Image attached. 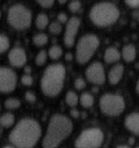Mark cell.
<instances>
[{"label": "cell", "mask_w": 139, "mask_h": 148, "mask_svg": "<svg viewBox=\"0 0 139 148\" xmlns=\"http://www.w3.org/2000/svg\"><path fill=\"white\" fill-rule=\"evenodd\" d=\"M41 136V127L32 118L22 119L9 135L12 145L17 148H33Z\"/></svg>", "instance_id": "6da1fadb"}, {"label": "cell", "mask_w": 139, "mask_h": 148, "mask_svg": "<svg viewBox=\"0 0 139 148\" xmlns=\"http://www.w3.org/2000/svg\"><path fill=\"white\" fill-rule=\"evenodd\" d=\"M73 130L71 120L60 114L52 115L49 121L46 135L42 140L43 148H58L70 136Z\"/></svg>", "instance_id": "7a4b0ae2"}, {"label": "cell", "mask_w": 139, "mask_h": 148, "mask_svg": "<svg viewBox=\"0 0 139 148\" xmlns=\"http://www.w3.org/2000/svg\"><path fill=\"white\" fill-rule=\"evenodd\" d=\"M65 78V68L62 64L50 65L45 70L40 81V87L44 95L49 97L58 96L64 87Z\"/></svg>", "instance_id": "3957f363"}, {"label": "cell", "mask_w": 139, "mask_h": 148, "mask_svg": "<svg viewBox=\"0 0 139 148\" xmlns=\"http://www.w3.org/2000/svg\"><path fill=\"white\" fill-rule=\"evenodd\" d=\"M119 17L118 7L110 2H102L94 5L89 12L91 22L98 27H107L115 23Z\"/></svg>", "instance_id": "277c9868"}, {"label": "cell", "mask_w": 139, "mask_h": 148, "mask_svg": "<svg viewBox=\"0 0 139 148\" xmlns=\"http://www.w3.org/2000/svg\"><path fill=\"white\" fill-rule=\"evenodd\" d=\"M100 40L95 35L88 34L82 37L76 48V60L78 64L84 65L89 61L98 49Z\"/></svg>", "instance_id": "5b68a950"}, {"label": "cell", "mask_w": 139, "mask_h": 148, "mask_svg": "<svg viewBox=\"0 0 139 148\" xmlns=\"http://www.w3.org/2000/svg\"><path fill=\"white\" fill-rule=\"evenodd\" d=\"M7 20L12 28L17 30H24L31 25L32 13L26 6L16 3L9 9Z\"/></svg>", "instance_id": "8992f818"}, {"label": "cell", "mask_w": 139, "mask_h": 148, "mask_svg": "<svg viewBox=\"0 0 139 148\" xmlns=\"http://www.w3.org/2000/svg\"><path fill=\"white\" fill-rule=\"evenodd\" d=\"M104 141L101 128L90 127L83 130L75 141V148H100Z\"/></svg>", "instance_id": "52a82bcc"}, {"label": "cell", "mask_w": 139, "mask_h": 148, "mask_svg": "<svg viewBox=\"0 0 139 148\" xmlns=\"http://www.w3.org/2000/svg\"><path fill=\"white\" fill-rule=\"evenodd\" d=\"M101 111L107 116H118L125 110V103L124 98L117 94H104L99 102Z\"/></svg>", "instance_id": "ba28073f"}, {"label": "cell", "mask_w": 139, "mask_h": 148, "mask_svg": "<svg viewBox=\"0 0 139 148\" xmlns=\"http://www.w3.org/2000/svg\"><path fill=\"white\" fill-rule=\"evenodd\" d=\"M16 83L17 76L13 70L0 66V92H12L16 89Z\"/></svg>", "instance_id": "9c48e42d"}, {"label": "cell", "mask_w": 139, "mask_h": 148, "mask_svg": "<svg viewBox=\"0 0 139 148\" xmlns=\"http://www.w3.org/2000/svg\"><path fill=\"white\" fill-rule=\"evenodd\" d=\"M86 78L91 84L102 85L106 81V73L102 64L101 62L92 63L85 72Z\"/></svg>", "instance_id": "30bf717a"}, {"label": "cell", "mask_w": 139, "mask_h": 148, "mask_svg": "<svg viewBox=\"0 0 139 148\" xmlns=\"http://www.w3.org/2000/svg\"><path fill=\"white\" fill-rule=\"evenodd\" d=\"M80 24L81 21L76 16H73L67 21L65 31L64 34V43L67 47H71L74 45Z\"/></svg>", "instance_id": "8fae6325"}, {"label": "cell", "mask_w": 139, "mask_h": 148, "mask_svg": "<svg viewBox=\"0 0 139 148\" xmlns=\"http://www.w3.org/2000/svg\"><path fill=\"white\" fill-rule=\"evenodd\" d=\"M9 61L15 67H22L27 62V54L24 49L21 47H14L9 53Z\"/></svg>", "instance_id": "7c38bea8"}, {"label": "cell", "mask_w": 139, "mask_h": 148, "mask_svg": "<svg viewBox=\"0 0 139 148\" xmlns=\"http://www.w3.org/2000/svg\"><path fill=\"white\" fill-rule=\"evenodd\" d=\"M125 127L135 135L139 134V114L137 112H133L128 114L125 119Z\"/></svg>", "instance_id": "4fadbf2b"}, {"label": "cell", "mask_w": 139, "mask_h": 148, "mask_svg": "<svg viewBox=\"0 0 139 148\" xmlns=\"http://www.w3.org/2000/svg\"><path fill=\"white\" fill-rule=\"evenodd\" d=\"M124 74V66L121 64H117L112 67L108 73V81L111 84H117L120 82Z\"/></svg>", "instance_id": "5bb4252c"}, {"label": "cell", "mask_w": 139, "mask_h": 148, "mask_svg": "<svg viewBox=\"0 0 139 148\" xmlns=\"http://www.w3.org/2000/svg\"><path fill=\"white\" fill-rule=\"evenodd\" d=\"M121 58L120 52L113 47H110L106 49L104 53V60L107 64H113L118 62Z\"/></svg>", "instance_id": "9a60e30c"}, {"label": "cell", "mask_w": 139, "mask_h": 148, "mask_svg": "<svg viewBox=\"0 0 139 148\" xmlns=\"http://www.w3.org/2000/svg\"><path fill=\"white\" fill-rule=\"evenodd\" d=\"M123 60L127 62V63H131L135 59H136V56H137V50H136V47L132 45V44H128V45H125L123 49H122V52L120 53Z\"/></svg>", "instance_id": "2e32d148"}, {"label": "cell", "mask_w": 139, "mask_h": 148, "mask_svg": "<svg viewBox=\"0 0 139 148\" xmlns=\"http://www.w3.org/2000/svg\"><path fill=\"white\" fill-rule=\"evenodd\" d=\"M15 122V116L11 113H5L0 116V127L4 128L10 127Z\"/></svg>", "instance_id": "e0dca14e"}, {"label": "cell", "mask_w": 139, "mask_h": 148, "mask_svg": "<svg viewBox=\"0 0 139 148\" xmlns=\"http://www.w3.org/2000/svg\"><path fill=\"white\" fill-rule=\"evenodd\" d=\"M94 103H95V98L90 93L84 92L81 95L80 103L83 108H86V109L90 108L94 105Z\"/></svg>", "instance_id": "ac0fdd59"}, {"label": "cell", "mask_w": 139, "mask_h": 148, "mask_svg": "<svg viewBox=\"0 0 139 148\" xmlns=\"http://www.w3.org/2000/svg\"><path fill=\"white\" fill-rule=\"evenodd\" d=\"M48 16L47 15L44 14V13H40L36 16L35 19V25L37 27V29H44L46 28V26L48 25Z\"/></svg>", "instance_id": "d6986e66"}, {"label": "cell", "mask_w": 139, "mask_h": 148, "mask_svg": "<svg viewBox=\"0 0 139 148\" xmlns=\"http://www.w3.org/2000/svg\"><path fill=\"white\" fill-rule=\"evenodd\" d=\"M79 98L78 96L74 91H68L65 97V103L69 105L70 107H76L78 104Z\"/></svg>", "instance_id": "ffe728a7"}, {"label": "cell", "mask_w": 139, "mask_h": 148, "mask_svg": "<svg viewBox=\"0 0 139 148\" xmlns=\"http://www.w3.org/2000/svg\"><path fill=\"white\" fill-rule=\"evenodd\" d=\"M34 44L37 47H43L48 43V36L44 33H39L33 38Z\"/></svg>", "instance_id": "44dd1931"}, {"label": "cell", "mask_w": 139, "mask_h": 148, "mask_svg": "<svg viewBox=\"0 0 139 148\" xmlns=\"http://www.w3.org/2000/svg\"><path fill=\"white\" fill-rule=\"evenodd\" d=\"M48 54H49V57H50L52 60H59V59L62 56V54H63V50H62V48H61L59 46L55 45V46H52V47L49 49Z\"/></svg>", "instance_id": "7402d4cb"}, {"label": "cell", "mask_w": 139, "mask_h": 148, "mask_svg": "<svg viewBox=\"0 0 139 148\" xmlns=\"http://www.w3.org/2000/svg\"><path fill=\"white\" fill-rule=\"evenodd\" d=\"M4 106L8 110H16L21 106V101L15 97H10L6 99L4 102Z\"/></svg>", "instance_id": "603a6c76"}, {"label": "cell", "mask_w": 139, "mask_h": 148, "mask_svg": "<svg viewBox=\"0 0 139 148\" xmlns=\"http://www.w3.org/2000/svg\"><path fill=\"white\" fill-rule=\"evenodd\" d=\"M46 59H47V54H46V52L45 50H41L37 55H36V58H35V63L37 66H41L43 65L46 64Z\"/></svg>", "instance_id": "cb8c5ba5"}, {"label": "cell", "mask_w": 139, "mask_h": 148, "mask_svg": "<svg viewBox=\"0 0 139 148\" xmlns=\"http://www.w3.org/2000/svg\"><path fill=\"white\" fill-rule=\"evenodd\" d=\"M10 47V40L8 37L0 34V53L5 52Z\"/></svg>", "instance_id": "d4e9b609"}, {"label": "cell", "mask_w": 139, "mask_h": 148, "mask_svg": "<svg viewBox=\"0 0 139 148\" xmlns=\"http://www.w3.org/2000/svg\"><path fill=\"white\" fill-rule=\"evenodd\" d=\"M49 32L52 35H59L62 32V26L59 22H52L49 25Z\"/></svg>", "instance_id": "484cf974"}, {"label": "cell", "mask_w": 139, "mask_h": 148, "mask_svg": "<svg viewBox=\"0 0 139 148\" xmlns=\"http://www.w3.org/2000/svg\"><path fill=\"white\" fill-rule=\"evenodd\" d=\"M81 7H82V3L79 0H72L70 2L69 5H68L69 10L73 13L77 12L81 9Z\"/></svg>", "instance_id": "4316f807"}, {"label": "cell", "mask_w": 139, "mask_h": 148, "mask_svg": "<svg viewBox=\"0 0 139 148\" xmlns=\"http://www.w3.org/2000/svg\"><path fill=\"white\" fill-rule=\"evenodd\" d=\"M21 82L23 85H26V86H30L33 84L34 83V78L31 75L29 74H25L21 78Z\"/></svg>", "instance_id": "83f0119b"}, {"label": "cell", "mask_w": 139, "mask_h": 148, "mask_svg": "<svg viewBox=\"0 0 139 148\" xmlns=\"http://www.w3.org/2000/svg\"><path fill=\"white\" fill-rule=\"evenodd\" d=\"M74 86L78 90H83L86 86V81L82 77H77L74 82Z\"/></svg>", "instance_id": "f1b7e54d"}, {"label": "cell", "mask_w": 139, "mask_h": 148, "mask_svg": "<svg viewBox=\"0 0 139 148\" xmlns=\"http://www.w3.org/2000/svg\"><path fill=\"white\" fill-rule=\"evenodd\" d=\"M36 2L43 8H51L54 3V0H36Z\"/></svg>", "instance_id": "f546056e"}, {"label": "cell", "mask_w": 139, "mask_h": 148, "mask_svg": "<svg viewBox=\"0 0 139 148\" xmlns=\"http://www.w3.org/2000/svg\"><path fill=\"white\" fill-rule=\"evenodd\" d=\"M25 99L29 103H35V101H36V96H35V93L32 92V91H27L25 93Z\"/></svg>", "instance_id": "4dcf8cb0"}, {"label": "cell", "mask_w": 139, "mask_h": 148, "mask_svg": "<svg viewBox=\"0 0 139 148\" xmlns=\"http://www.w3.org/2000/svg\"><path fill=\"white\" fill-rule=\"evenodd\" d=\"M57 18H58V22H59V23H65L68 21V16H67V15H66L65 13H64V12L59 13V14L58 15Z\"/></svg>", "instance_id": "1f68e13d"}, {"label": "cell", "mask_w": 139, "mask_h": 148, "mask_svg": "<svg viewBox=\"0 0 139 148\" xmlns=\"http://www.w3.org/2000/svg\"><path fill=\"white\" fill-rule=\"evenodd\" d=\"M125 2L131 8H137L139 5V0H125Z\"/></svg>", "instance_id": "d6a6232c"}, {"label": "cell", "mask_w": 139, "mask_h": 148, "mask_svg": "<svg viewBox=\"0 0 139 148\" xmlns=\"http://www.w3.org/2000/svg\"><path fill=\"white\" fill-rule=\"evenodd\" d=\"M70 115L74 118V119H77L80 116V112L76 110V109H72L70 110Z\"/></svg>", "instance_id": "836d02e7"}, {"label": "cell", "mask_w": 139, "mask_h": 148, "mask_svg": "<svg viewBox=\"0 0 139 148\" xmlns=\"http://www.w3.org/2000/svg\"><path fill=\"white\" fill-rule=\"evenodd\" d=\"M134 142H135V139H134V138H131V139L129 140V143H130V145H132Z\"/></svg>", "instance_id": "e575fe53"}, {"label": "cell", "mask_w": 139, "mask_h": 148, "mask_svg": "<svg viewBox=\"0 0 139 148\" xmlns=\"http://www.w3.org/2000/svg\"><path fill=\"white\" fill-rule=\"evenodd\" d=\"M117 148H131V147H128V146H126V145H121V146L117 147Z\"/></svg>", "instance_id": "d590c367"}, {"label": "cell", "mask_w": 139, "mask_h": 148, "mask_svg": "<svg viewBox=\"0 0 139 148\" xmlns=\"http://www.w3.org/2000/svg\"><path fill=\"white\" fill-rule=\"evenodd\" d=\"M65 58H66V60H70L72 59V55H71V54H67Z\"/></svg>", "instance_id": "8d00e7d4"}, {"label": "cell", "mask_w": 139, "mask_h": 148, "mask_svg": "<svg viewBox=\"0 0 139 148\" xmlns=\"http://www.w3.org/2000/svg\"><path fill=\"white\" fill-rule=\"evenodd\" d=\"M67 1H68V0H59V3H61V4H64V3H65Z\"/></svg>", "instance_id": "74e56055"}, {"label": "cell", "mask_w": 139, "mask_h": 148, "mask_svg": "<svg viewBox=\"0 0 139 148\" xmlns=\"http://www.w3.org/2000/svg\"><path fill=\"white\" fill-rule=\"evenodd\" d=\"M136 89H137V93H138V89H139V84H138V82L137 83V86H136Z\"/></svg>", "instance_id": "f35d334b"}, {"label": "cell", "mask_w": 139, "mask_h": 148, "mask_svg": "<svg viewBox=\"0 0 139 148\" xmlns=\"http://www.w3.org/2000/svg\"><path fill=\"white\" fill-rule=\"evenodd\" d=\"M3 148H15L14 147H12V146H5Z\"/></svg>", "instance_id": "ab89813d"}, {"label": "cell", "mask_w": 139, "mask_h": 148, "mask_svg": "<svg viewBox=\"0 0 139 148\" xmlns=\"http://www.w3.org/2000/svg\"><path fill=\"white\" fill-rule=\"evenodd\" d=\"M0 17H1V12H0Z\"/></svg>", "instance_id": "60d3db41"}, {"label": "cell", "mask_w": 139, "mask_h": 148, "mask_svg": "<svg viewBox=\"0 0 139 148\" xmlns=\"http://www.w3.org/2000/svg\"><path fill=\"white\" fill-rule=\"evenodd\" d=\"M0 109H1V107H0Z\"/></svg>", "instance_id": "b9f144b4"}, {"label": "cell", "mask_w": 139, "mask_h": 148, "mask_svg": "<svg viewBox=\"0 0 139 148\" xmlns=\"http://www.w3.org/2000/svg\"><path fill=\"white\" fill-rule=\"evenodd\" d=\"M137 148H138V147H137Z\"/></svg>", "instance_id": "7bdbcfd3"}]
</instances>
